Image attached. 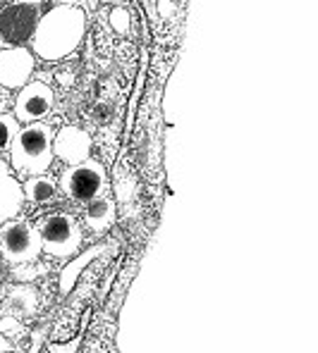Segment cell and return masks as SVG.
<instances>
[{
    "label": "cell",
    "mask_w": 318,
    "mask_h": 353,
    "mask_svg": "<svg viewBox=\"0 0 318 353\" xmlns=\"http://www.w3.org/2000/svg\"><path fill=\"white\" fill-rule=\"evenodd\" d=\"M62 3H65V5H72V3H75V0H62Z\"/></svg>",
    "instance_id": "d6986e66"
},
{
    "label": "cell",
    "mask_w": 318,
    "mask_h": 353,
    "mask_svg": "<svg viewBox=\"0 0 318 353\" xmlns=\"http://www.w3.org/2000/svg\"><path fill=\"white\" fill-rule=\"evenodd\" d=\"M55 105L53 88L44 81H27L19 88L17 103H15V119L22 124L41 122L44 117L50 115Z\"/></svg>",
    "instance_id": "8992f818"
},
{
    "label": "cell",
    "mask_w": 318,
    "mask_h": 353,
    "mask_svg": "<svg viewBox=\"0 0 318 353\" xmlns=\"http://www.w3.org/2000/svg\"><path fill=\"white\" fill-rule=\"evenodd\" d=\"M36 22H39V17H36V10L31 5H12L0 14V34L10 43L22 46L31 41Z\"/></svg>",
    "instance_id": "9c48e42d"
},
{
    "label": "cell",
    "mask_w": 318,
    "mask_h": 353,
    "mask_svg": "<svg viewBox=\"0 0 318 353\" xmlns=\"http://www.w3.org/2000/svg\"><path fill=\"white\" fill-rule=\"evenodd\" d=\"M91 146L93 141L88 132H84L82 127H75V124H67L53 137V158H60L67 165L84 163L91 155Z\"/></svg>",
    "instance_id": "ba28073f"
},
{
    "label": "cell",
    "mask_w": 318,
    "mask_h": 353,
    "mask_svg": "<svg viewBox=\"0 0 318 353\" xmlns=\"http://www.w3.org/2000/svg\"><path fill=\"white\" fill-rule=\"evenodd\" d=\"M53 137L50 124L31 122L19 127L17 137L10 143V163L12 170L24 176L44 174L53 163Z\"/></svg>",
    "instance_id": "7a4b0ae2"
},
{
    "label": "cell",
    "mask_w": 318,
    "mask_h": 353,
    "mask_svg": "<svg viewBox=\"0 0 318 353\" xmlns=\"http://www.w3.org/2000/svg\"><path fill=\"white\" fill-rule=\"evenodd\" d=\"M34 53L24 46L0 50V86L5 88H22L34 74Z\"/></svg>",
    "instance_id": "52a82bcc"
},
{
    "label": "cell",
    "mask_w": 318,
    "mask_h": 353,
    "mask_svg": "<svg viewBox=\"0 0 318 353\" xmlns=\"http://www.w3.org/2000/svg\"><path fill=\"white\" fill-rule=\"evenodd\" d=\"M84 222H86L88 230L96 232V234H103V232L111 230L113 222H115V203H113V199L98 196V199H93L91 203H86Z\"/></svg>",
    "instance_id": "7c38bea8"
},
{
    "label": "cell",
    "mask_w": 318,
    "mask_h": 353,
    "mask_svg": "<svg viewBox=\"0 0 318 353\" xmlns=\"http://www.w3.org/2000/svg\"><path fill=\"white\" fill-rule=\"evenodd\" d=\"M86 31V14L77 5H58L36 22L31 48L39 58L55 62L80 48Z\"/></svg>",
    "instance_id": "6da1fadb"
},
{
    "label": "cell",
    "mask_w": 318,
    "mask_h": 353,
    "mask_svg": "<svg viewBox=\"0 0 318 353\" xmlns=\"http://www.w3.org/2000/svg\"><path fill=\"white\" fill-rule=\"evenodd\" d=\"M24 205L22 184L15 179L12 170L5 160H0V225L15 220Z\"/></svg>",
    "instance_id": "30bf717a"
},
{
    "label": "cell",
    "mask_w": 318,
    "mask_h": 353,
    "mask_svg": "<svg viewBox=\"0 0 318 353\" xmlns=\"http://www.w3.org/2000/svg\"><path fill=\"white\" fill-rule=\"evenodd\" d=\"M106 179V168L88 158L84 163L67 165V170L60 174V191L75 203H91L103 194Z\"/></svg>",
    "instance_id": "277c9868"
},
{
    "label": "cell",
    "mask_w": 318,
    "mask_h": 353,
    "mask_svg": "<svg viewBox=\"0 0 318 353\" xmlns=\"http://www.w3.org/2000/svg\"><path fill=\"white\" fill-rule=\"evenodd\" d=\"M98 253H103V246H93L91 251L88 253H84V256L80 258V261H75L70 265V268L65 270V272H62V279H60V294H67L72 289V284H75V279H77V274L82 272V270H84V265L86 263H91L93 258L98 256Z\"/></svg>",
    "instance_id": "5bb4252c"
},
{
    "label": "cell",
    "mask_w": 318,
    "mask_h": 353,
    "mask_svg": "<svg viewBox=\"0 0 318 353\" xmlns=\"http://www.w3.org/2000/svg\"><path fill=\"white\" fill-rule=\"evenodd\" d=\"M22 194H24V201L34 205H48L55 201L58 196V184L55 179L46 174H34V176H27V181L22 184Z\"/></svg>",
    "instance_id": "4fadbf2b"
},
{
    "label": "cell",
    "mask_w": 318,
    "mask_h": 353,
    "mask_svg": "<svg viewBox=\"0 0 318 353\" xmlns=\"http://www.w3.org/2000/svg\"><path fill=\"white\" fill-rule=\"evenodd\" d=\"M0 256L10 265L34 263L41 256V239L27 220H8L0 225Z\"/></svg>",
    "instance_id": "5b68a950"
},
{
    "label": "cell",
    "mask_w": 318,
    "mask_h": 353,
    "mask_svg": "<svg viewBox=\"0 0 318 353\" xmlns=\"http://www.w3.org/2000/svg\"><path fill=\"white\" fill-rule=\"evenodd\" d=\"M44 0H15V5H31V8H36V5H41Z\"/></svg>",
    "instance_id": "ac0fdd59"
},
{
    "label": "cell",
    "mask_w": 318,
    "mask_h": 353,
    "mask_svg": "<svg viewBox=\"0 0 318 353\" xmlns=\"http://www.w3.org/2000/svg\"><path fill=\"white\" fill-rule=\"evenodd\" d=\"M39 308V294H36L34 287L29 284H17L12 287L3 299V310L5 315H12V318H29V315L36 313Z\"/></svg>",
    "instance_id": "8fae6325"
},
{
    "label": "cell",
    "mask_w": 318,
    "mask_h": 353,
    "mask_svg": "<svg viewBox=\"0 0 318 353\" xmlns=\"http://www.w3.org/2000/svg\"><path fill=\"white\" fill-rule=\"evenodd\" d=\"M19 132V122L15 119V115H0V153L10 148L12 139Z\"/></svg>",
    "instance_id": "9a60e30c"
},
{
    "label": "cell",
    "mask_w": 318,
    "mask_h": 353,
    "mask_svg": "<svg viewBox=\"0 0 318 353\" xmlns=\"http://www.w3.org/2000/svg\"><path fill=\"white\" fill-rule=\"evenodd\" d=\"M111 24H113V29H115L118 34H127V29H129V12L124 8H115L111 12Z\"/></svg>",
    "instance_id": "2e32d148"
},
{
    "label": "cell",
    "mask_w": 318,
    "mask_h": 353,
    "mask_svg": "<svg viewBox=\"0 0 318 353\" xmlns=\"http://www.w3.org/2000/svg\"><path fill=\"white\" fill-rule=\"evenodd\" d=\"M0 282H3V272H0Z\"/></svg>",
    "instance_id": "ffe728a7"
},
{
    "label": "cell",
    "mask_w": 318,
    "mask_h": 353,
    "mask_svg": "<svg viewBox=\"0 0 318 353\" xmlns=\"http://www.w3.org/2000/svg\"><path fill=\"white\" fill-rule=\"evenodd\" d=\"M41 239V251L53 258H70L82 248V227L70 212H50L34 225Z\"/></svg>",
    "instance_id": "3957f363"
},
{
    "label": "cell",
    "mask_w": 318,
    "mask_h": 353,
    "mask_svg": "<svg viewBox=\"0 0 318 353\" xmlns=\"http://www.w3.org/2000/svg\"><path fill=\"white\" fill-rule=\"evenodd\" d=\"M0 353H22V349H19L12 339H8L5 334H0Z\"/></svg>",
    "instance_id": "e0dca14e"
}]
</instances>
